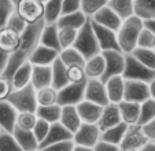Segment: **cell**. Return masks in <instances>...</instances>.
Listing matches in <instances>:
<instances>
[{
  "label": "cell",
  "mask_w": 155,
  "mask_h": 151,
  "mask_svg": "<svg viewBox=\"0 0 155 151\" xmlns=\"http://www.w3.org/2000/svg\"><path fill=\"white\" fill-rule=\"evenodd\" d=\"M132 55L141 62L144 66L155 72V49H146V48H136Z\"/></svg>",
  "instance_id": "f35d334b"
},
{
  "label": "cell",
  "mask_w": 155,
  "mask_h": 151,
  "mask_svg": "<svg viewBox=\"0 0 155 151\" xmlns=\"http://www.w3.org/2000/svg\"><path fill=\"white\" fill-rule=\"evenodd\" d=\"M88 81V80H87ZM87 81L73 84L69 82L66 87L58 91V105L63 106H77L85 99V87Z\"/></svg>",
  "instance_id": "52a82bcc"
},
{
  "label": "cell",
  "mask_w": 155,
  "mask_h": 151,
  "mask_svg": "<svg viewBox=\"0 0 155 151\" xmlns=\"http://www.w3.org/2000/svg\"><path fill=\"white\" fill-rule=\"evenodd\" d=\"M73 151H94L92 147H85V146H80V144H76L74 146V150Z\"/></svg>",
  "instance_id": "6f0895ef"
},
{
  "label": "cell",
  "mask_w": 155,
  "mask_h": 151,
  "mask_svg": "<svg viewBox=\"0 0 155 151\" xmlns=\"http://www.w3.org/2000/svg\"><path fill=\"white\" fill-rule=\"evenodd\" d=\"M135 15L144 22L155 19V0H135Z\"/></svg>",
  "instance_id": "1f68e13d"
},
{
  "label": "cell",
  "mask_w": 155,
  "mask_h": 151,
  "mask_svg": "<svg viewBox=\"0 0 155 151\" xmlns=\"http://www.w3.org/2000/svg\"><path fill=\"white\" fill-rule=\"evenodd\" d=\"M68 79H69V82H73V84H78V82L87 81L88 77H87V74H85L84 66H80V65L69 66L68 67Z\"/></svg>",
  "instance_id": "bcb514c9"
},
{
  "label": "cell",
  "mask_w": 155,
  "mask_h": 151,
  "mask_svg": "<svg viewBox=\"0 0 155 151\" xmlns=\"http://www.w3.org/2000/svg\"><path fill=\"white\" fill-rule=\"evenodd\" d=\"M148 87H150V93H151V98L155 99V77H154V80H152V81L148 84Z\"/></svg>",
  "instance_id": "91938a15"
},
{
  "label": "cell",
  "mask_w": 155,
  "mask_h": 151,
  "mask_svg": "<svg viewBox=\"0 0 155 151\" xmlns=\"http://www.w3.org/2000/svg\"><path fill=\"white\" fill-rule=\"evenodd\" d=\"M73 47L85 59H89V58H92V56L102 52L91 19L88 21L84 26L78 30V35H77L76 43H74Z\"/></svg>",
  "instance_id": "3957f363"
},
{
  "label": "cell",
  "mask_w": 155,
  "mask_h": 151,
  "mask_svg": "<svg viewBox=\"0 0 155 151\" xmlns=\"http://www.w3.org/2000/svg\"><path fill=\"white\" fill-rule=\"evenodd\" d=\"M37 121L38 117L35 111H22V113H18L17 126H19L22 129H28V131H33Z\"/></svg>",
  "instance_id": "b9f144b4"
},
{
  "label": "cell",
  "mask_w": 155,
  "mask_h": 151,
  "mask_svg": "<svg viewBox=\"0 0 155 151\" xmlns=\"http://www.w3.org/2000/svg\"><path fill=\"white\" fill-rule=\"evenodd\" d=\"M85 74L88 79H102L103 74L106 72V59L103 54H97V55L92 56V58L87 59L85 62Z\"/></svg>",
  "instance_id": "484cf974"
},
{
  "label": "cell",
  "mask_w": 155,
  "mask_h": 151,
  "mask_svg": "<svg viewBox=\"0 0 155 151\" xmlns=\"http://www.w3.org/2000/svg\"><path fill=\"white\" fill-rule=\"evenodd\" d=\"M59 58V51L50 47H45L43 44H38L35 52L32 54L29 62L35 66H51L56 59Z\"/></svg>",
  "instance_id": "9a60e30c"
},
{
  "label": "cell",
  "mask_w": 155,
  "mask_h": 151,
  "mask_svg": "<svg viewBox=\"0 0 155 151\" xmlns=\"http://www.w3.org/2000/svg\"><path fill=\"white\" fill-rule=\"evenodd\" d=\"M28 25H29V23H28L24 18L18 14L17 10H15V12L11 15V17H10L8 22H7V28H10V29H12V30H15V32L21 33V35L25 32V29L28 28Z\"/></svg>",
  "instance_id": "7dc6e473"
},
{
  "label": "cell",
  "mask_w": 155,
  "mask_h": 151,
  "mask_svg": "<svg viewBox=\"0 0 155 151\" xmlns=\"http://www.w3.org/2000/svg\"><path fill=\"white\" fill-rule=\"evenodd\" d=\"M0 76H2V73H0Z\"/></svg>",
  "instance_id": "003e7915"
},
{
  "label": "cell",
  "mask_w": 155,
  "mask_h": 151,
  "mask_svg": "<svg viewBox=\"0 0 155 151\" xmlns=\"http://www.w3.org/2000/svg\"><path fill=\"white\" fill-rule=\"evenodd\" d=\"M150 139L144 132L143 125L140 124H130L126 129V133L121 142L120 147L122 151L125 150H141Z\"/></svg>",
  "instance_id": "8992f818"
},
{
  "label": "cell",
  "mask_w": 155,
  "mask_h": 151,
  "mask_svg": "<svg viewBox=\"0 0 155 151\" xmlns=\"http://www.w3.org/2000/svg\"><path fill=\"white\" fill-rule=\"evenodd\" d=\"M91 21L96 22L97 25H102V26H104V28L115 30V32L120 29L121 23H122L121 17L111 8V7L108 6V4L106 7H103L100 11H97L96 14L91 18Z\"/></svg>",
  "instance_id": "5bb4252c"
},
{
  "label": "cell",
  "mask_w": 155,
  "mask_h": 151,
  "mask_svg": "<svg viewBox=\"0 0 155 151\" xmlns=\"http://www.w3.org/2000/svg\"><path fill=\"white\" fill-rule=\"evenodd\" d=\"M106 89H107V95L110 99V103H121L124 100V95H125V79L122 76H115L111 77L110 80L104 82Z\"/></svg>",
  "instance_id": "7402d4cb"
},
{
  "label": "cell",
  "mask_w": 155,
  "mask_h": 151,
  "mask_svg": "<svg viewBox=\"0 0 155 151\" xmlns=\"http://www.w3.org/2000/svg\"><path fill=\"white\" fill-rule=\"evenodd\" d=\"M77 111H78L80 117H81L82 122H87V124H97L102 117L103 113V107L94 102H89V100H82L81 103L77 105Z\"/></svg>",
  "instance_id": "2e32d148"
},
{
  "label": "cell",
  "mask_w": 155,
  "mask_h": 151,
  "mask_svg": "<svg viewBox=\"0 0 155 151\" xmlns=\"http://www.w3.org/2000/svg\"><path fill=\"white\" fill-rule=\"evenodd\" d=\"M108 4V0H81V11L89 19Z\"/></svg>",
  "instance_id": "60d3db41"
},
{
  "label": "cell",
  "mask_w": 155,
  "mask_h": 151,
  "mask_svg": "<svg viewBox=\"0 0 155 151\" xmlns=\"http://www.w3.org/2000/svg\"><path fill=\"white\" fill-rule=\"evenodd\" d=\"M154 118H155V99L150 98L140 105V118H139V124L146 125L147 122H150Z\"/></svg>",
  "instance_id": "ab89813d"
},
{
  "label": "cell",
  "mask_w": 155,
  "mask_h": 151,
  "mask_svg": "<svg viewBox=\"0 0 155 151\" xmlns=\"http://www.w3.org/2000/svg\"><path fill=\"white\" fill-rule=\"evenodd\" d=\"M144 28V21L137 15H132L128 19H124L120 29L117 30V37L120 48L124 54H132L137 48L139 35Z\"/></svg>",
  "instance_id": "7a4b0ae2"
},
{
  "label": "cell",
  "mask_w": 155,
  "mask_h": 151,
  "mask_svg": "<svg viewBox=\"0 0 155 151\" xmlns=\"http://www.w3.org/2000/svg\"><path fill=\"white\" fill-rule=\"evenodd\" d=\"M74 140H64V142H59V143H55V144H51V146H47L44 148H40L41 151H73L74 150Z\"/></svg>",
  "instance_id": "681fc988"
},
{
  "label": "cell",
  "mask_w": 155,
  "mask_h": 151,
  "mask_svg": "<svg viewBox=\"0 0 155 151\" xmlns=\"http://www.w3.org/2000/svg\"><path fill=\"white\" fill-rule=\"evenodd\" d=\"M121 113V118L124 122L128 125L130 124H139V118H140V103L129 102V100H122L118 103Z\"/></svg>",
  "instance_id": "83f0119b"
},
{
  "label": "cell",
  "mask_w": 155,
  "mask_h": 151,
  "mask_svg": "<svg viewBox=\"0 0 155 151\" xmlns=\"http://www.w3.org/2000/svg\"><path fill=\"white\" fill-rule=\"evenodd\" d=\"M58 29H59V44H61V48L64 49L69 48V47H73L74 43H76L78 30L70 29V28H58Z\"/></svg>",
  "instance_id": "7bdbcfd3"
},
{
  "label": "cell",
  "mask_w": 155,
  "mask_h": 151,
  "mask_svg": "<svg viewBox=\"0 0 155 151\" xmlns=\"http://www.w3.org/2000/svg\"><path fill=\"white\" fill-rule=\"evenodd\" d=\"M102 54L106 59V72L100 80L106 82L111 77L122 76L124 69H125V54L122 51H118V49L103 51Z\"/></svg>",
  "instance_id": "ba28073f"
},
{
  "label": "cell",
  "mask_w": 155,
  "mask_h": 151,
  "mask_svg": "<svg viewBox=\"0 0 155 151\" xmlns=\"http://www.w3.org/2000/svg\"><path fill=\"white\" fill-rule=\"evenodd\" d=\"M0 151H24L12 132L2 131L0 132Z\"/></svg>",
  "instance_id": "74e56055"
},
{
  "label": "cell",
  "mask_w": 155,
  "mask_h": 151,
  "mask_svg": "<svg viewBox=\"0 0 155 151\" xmlns=\"http://www.w3.org/2000/svg\"><path fill=\"white\" fill-rule=\"evenodd\" d=\"M144 25H146L148 29H151L152 32H154V35H155V19H152V21H146V22H144Z\"/></svg>",
  "instance_id": "680465c9"
},
{
  "label": "cell",
  "mask_w": 155,
  "mask_h": 151,
  "mask_svg": "<svg viewBox=\"0 0 155 151\" xmlns=\"http://www.w3.org/2000/svg\"><path fill=\"white\" fill-rule=\"evenodd\" d=\"M151 98L150 87L147 82L136 81V80H125V95L124 100L135 103H143L147 99Z\"/></svg>",
  "instance_id": "7c38bea8"
},
{
  "label": "cell",
  "mask_w": 155,
  "mask_h": 151,
  "mask_svg": "<svg viewBox=\"0 0 155 151\" xmlns=\"http://www.w3.org/2000/svg\"><path fill=\"white\" fill-rule=\"evenodd\" d=\"M37 102L38 106H51L58 103V89L54 87L41 88L37 91Z\"/></svg>",
  "instance_id": "8d00e7d4"
},
{
  "label": "cell",
  "mask_w": 155,
  "mask_h": 151,
  "mask_svg": "<svg viewBox=\"0 0 155 151\" xmlns=\"http://www.w3.org/2000/svg\"><path fill=\"white\" fill-rule=\"evenodd\" d=\"M94 151H122L121 147L118 144H113V143L104 142V140L100 139L97 142V144L94 147Z\"/></svg>",
  "instance_id": "f5cc1de1"
},
{
  "label": "cell",
  "mask_w": 155,
  "mask_h": 151,
  "mask_svg": "<svg viewBox=\"0 0 155 151\" xmlns=\"http://www.w3.org/2000/svg\"><path fill=\"white\" fill-rule=\"evenodd\" d=\"M122 118H121V113H120V107L115 103H110L106 107H103V113L100 117L97 126L100 128V131H107V129L113 128L115 125L121 124Z\"/></svg>",
  "instance_id": "e0dca14e"
},
{
  "label": "cell",
  "mask_w": 155,
  "mask_h": 151,
  "mask_svg": "<svg viewBox=\"0 0 155 151\" xmlns=\"http://www.w3.org/2000/svg\"><path fill=\"white\" fill-rule=\"evenodd\" d=\"M32 85L36 89L52 87V66H35L32 73Z\"/></svg>",
  "instance_id": "cb8c5ba5"
},
{
  "label": "cell",
  "mask_w": 155,
  "mask_h": 151,
  "mask_svg": "<svg viewBox=\"0 0 155 151\" xmlns=\"http://www.w3.org/2000/svg\"><path fill=\"white\" fill-rule=\"evenodd\" d=\"M38 118L44 119V121L50 122V124H55L59 122L62 114V106L61 105H51V106H38L36 110Z\"/></svg>",
  "instance_id": "e575fe53"
},
{
  "label": "cell",
  "mask_w": 155,
  "mask_h": 151,
  "mask_svg": "<svg viewBox=\"0 0 155 151\" xmlns=\"http://www.w3.org/2000/svg\"><path fill=\"white\" fill-rule=\"evenodd\" d=\"M128 126L129 125L122 121L121 124L115 125V126H113V128L107 129V131H103L102 132V140L120 146L121 142H122V139H124V136H125V133H126Z\"/></svg>",
  "instance_id": "836d02e7"
},
{
  "label": "cell",
  "mask_w": 155,
  "mask_h": 151,
  "mask_svg": "<svg viewBox=\"0 0 155 151\" xmlns=\"http://www.w3.org/2000/svg\"><path fill=\"white\" fill-rule=\"evenodd\" d=\"M40 2H41V3H47L48 0H40Z\"/></svg>",
  "instance_id": "6125c7cd"
},
{
  "label": "cell",
  "mask_w": 155,
  "mask_h": 151,
  "mask_svg": "<svg viewBox=\"0 0 155 151\" xmlns=\"http://www.w3.org/2000/svg\"><path fill=\"white\" fill-rule=\"evenodd\" d=\"M108 6L120 15L122 21L135 15V0H108Z\"/></svg>",
  "instance_id": "d6a6232c"
},
{
  "label": "cell",
  "mask_w": 155,
  "mask_h": 151,
  "mask_svg": "<svg viewBox=\"0 0 155 151\" xmlns=\"http://www.w3.org/2000/svg\"><path fill=\"white\" fill-rule=\"evenodd\" d=\"M137 48H146V49H155V35L151 29L144 25L143 30L139 35L137 40Z\"/></svg>",
  "instance_id": "f6af8a7d"
},
{
  "label": "cell",
  "mask_w": 155,
  "mask_h": 151,
  "mask_svg": "<svg viewBox=\"0 0 155 151\" xmlns=\"http://www.w3.org/2000/svg\"><path fill=\"white\" fill-rule=\"evenodd\" d=\"M45 26L44 19L38 21L36 23H29L28 28L25 29V32L21 36V44L18 47V49L14 54H11L7 62V66L4 69V72L2 73L4 79L11 80L14 72L24 65L25 62H29L32 54L35 52V49L37 48V45L40 44V39H41V33L43 29Z\"/></svg>",
  "instance_id": "6da1fadb"
},
{
  "label": "cell",
  "mask_w": 155,
  "mask_h": 151,
  "mask_svg": "<svg viewBox=\"0 0 155 151\" xmlns=\"http://www.w3.org/2000/svg\"><path fill=\"white\" fill-rule=\"evenodd\" d=\"M21 2H22V0H12V3H14V4H15V6H17V4H18V3H21Z\"/></svg>",
  "instance_id": "94428289"
},
{
  "label": "cell",
  "mask_w": 155,
  "mask_h": 151,
  "mask_svg": "<svg viewBox=\"0 0 155 151\" xmlns=\"http://www.w3.org/2000/svg\"><path fill=\"white\" fill-rule=\"evenodd\" d=\"M8 58H10L8 54H6L4 51L0 49V73L4 72V69L7 66V62H8Z\"/></svg>",
  "instance_id": "11a10c76"
},
{
  "label": "cell",
  "mask_w": 155,
  "mask_h": 151,
  "mask_svg": "<svg viewBox=\"0 0 155 151\" xmlns=\"http://www.w3.org/2000/svg\"><path fill=\"white\" fill-rule=\"evenodd\" d=\"M15 10L28 23H36L44 18V3L40 0H22Z\"/></svg>",
  "instance_id": "8fae6325"
},
{
  "label": "cell",
  "mask_w": 155,
  "mask_h": 151,
  "mask_svg": "<svg viewBox=\"0 0 155 151\" xmlns=\"http://www.w3.org/2000/svg\"><path fill=\"white\" fill-rule=\"evenodd\" d=\"M32 73H33V65L30 62H25L24 65H21L14 72L11 80H10L12 88L14 89H21V88L32 84Z\"/></svg>",
  "instance_id": "d4e9b609"
},
{
  "label": "cell",
  "mask_w": 155,
  "mask_h": 151,
  "mask_svg": "<svg viewBox=\"0 0 155 151\" xmlns=\"http://www.w3.org/2000/svg\"><path fill=\"white\" fill-rule=\"evenodd\" d=\"M2 131H3V129H2V126H0V132H2Z\"/></svg>",
  "instance_id": "e7e4bbea"
},
{
  "label": "cell",
  "mask_w": 155,
  "mask_h": 151,
  "mask_svg": "<svg viewBox=\"0 0 155 151\" xmlns=\"http://www.w3.org/2000/svg\"><path fill=\"white\" fill-rule=\"evenodd\" d=\"M62 7H63V0H48L47 3H44V22H58V19L62 17Z\"/></svg>",
  "instance_id": "4dcf8cb0"
},
{
  "label": "cell",
  "mask_w": 155,
  "mask_h": 151,
  "mask_svg": "<svg viewBox=\"0 0 155 151\" xmlns=\"http://www.w3.org/2000/svg\"><path fill=\"white\" fill-rule=\"evenodd\" d=\"M91 22H92V26H94L95 35H96V37H97V41H99L102 52L103 51H110V49H118V51H121L120 44H118L117 32H115V30L104 28V26H102V25H97L94 21H91Z\"/></svg>",
  "instance_id": "4fadbf2b"
},
{
  "label": "cell",
  "mask_w": 155,
  "mask_h": 151,
  "mask_svg": "<svg viewBox=\"0 0 155 151\" xmlns=\"http://www.w3.org/2000/svg\"><path fill=\"white\" fill-rule=\"evenodd\" d=\"M125 151H141V150H125Z\"/></svg>",
  "instance_id": "be15d7a7"
},
{
  "label": "cell",
  "mask_w": 155,
  "mask_h": 151,
  "mask_svg": "<svg viewBox=\"0 0 155 151\" xmlns=\"http://www.w3.org/2000/svg\"><path fill=\"white\" fill-rule=\"evenodd\" d=\"M74 135L69 131L68 128H64L61 122H55V124H51L50 132H48L47 137L40 143V148H44L47 146L55 144L59 142H64V140H71Z\"/></svg>",
  "instance_id": "d6986e66"
},
{
  "label": "cell",
  "mask_w": 155,
  "mask_h": 151,
  "mask_svg": "<svg viewBox=\"0 0 155 151\" xmlns=\"http://www.w3.org/2000/svg\"><path fill=\"white\" fill-rule=\"evenodd\" d=\"M85 100L94 102L96 105L106 107L110 105V99L107 95L106 84L99 79H88L85 87Z\"/></svg>",
  "instance_id": "30bf717a"
},
{
  "label": "cell",
  "mask_w": 155,
  "mask_h": 151,
  "mask_svg": "<svg viewBox=\"0 0 155 151\" xmlns=\"http://www.w3.org/2000/svg\"><path fill=\"white\" fill-rule=\"evenodd\" d=\"M7 100L17 109L18 113H22V111H35L36 113L38 107L37 89L32 84L21 89H12Z\"/></svg>",
  "instance_id": "277c9868"
},
{
  "label": "cell",
  "mask_w": 155,
  "mask_h": 151,
  "mask_svg": "<svg viewBox=\"0 0 155 151\" xmlns=\"http://www.w3.org/2000/svg\"><path fill=\"white\" fill-rule=\"evenodd\" d=\"M100 139H102V131L97 126V124H87V122H82L80 129L73 136V140L76 144L92 148L97 144V142Z\"/></svg>",
  "instance_id": "9c48e42d"
},
{
  "label": "cell",
  "mask_w": 155,
  "mask_h": 151,
  "mask_svg": "<svg viewBox=\"0 0 155 151\" xmlns=\"http://www.w3.org/2000/svg\"><path fill=\"white\" fill-rule=\"evenodd\" d=\"M141 151H155V142L150 140V142L141 148Z\"/></svg>",
  "instance_id": "9f6ffc18"
},
{
  "label": "cell",
  "mask_w": 155,
  "mask_h": 151,
  "mask_svg": "<svg viewBox=\"0 0 155 151\" xmlns=\"http://www.w3.org/2000/svg\"><path fill=\"white\" fill-rule=\"evenodd\" d=\"M64 128H68L71 133H76L82 125V119L77 111V106H63L62 107L61 119H59Z\"/></svg>",
  "instance_id": "44dd1931"
},
{
  "label": "cell",
  "mask_w": 155,
  "mask_h": 151,
  "mask_svg": "<svg viewBox=\"0 0 155 151\" xmlns=\"http://www.w3.org/2000/svg\"><path fill=\"white\" fill-rule=\"evenodd\" d=\"M50 128H51V124L47 121H44V119L38 118V121L36 122L35 128H33V133H35V136L37 137L38 143H41L45 137H47L48 132H50Z\"/></svg>",
  "instance_id": "c3c4849f"
},
{
  "label": "cell",
  "mask_w": 155,
  "mask_h": 151,
  "mask_svg": "<svg viewBox=\"0 0 155 151\" xmlns=\"http://www.w3.org/2000/svg\"><path fill=\"white\" fill-rule=\"evenodd\" d=\"M36 151H41V150H36Z\"/></svg>",
  "instance_id": "03108f58"
},
{
  "label": "cell",
  "mask_w": 155,
  "mask_h": 151,
  "mask_svg": "<svg viewBox=\"0 0 155 151\" xmlns=\"http://www.w3.org/2000/svg\"><path fill=\"white\" fill-rule=\"evenodd\" d=\"M51 66H52V87L59 91L69 84L68 66L61 61V58L56 59Z\"/></svg>",
  "instance_id": "f546056e"
},
{
  "label": "cell",
  "mask_w": 155,
  "mask_h": 151,
  "mask_svg": "<svg viewBox=\"0 0 155 151\" xmlns=\"http://www.w3.org/2000/svg\"><path fill=\"white\" fill-rule=\"evenodd\" d=\"M59 58H61V61L68 67L74 66V65L85 66V62H87V59H85L74 47H69V48L62 49L61 52H59Z\"/></svg>",
  "instance_id": "d590c367"
},
{
  "label": "cell",
  "mask_w": 155,
  "mask_h": 151,
  "mask_svg": "<svg viewBox=\"0 0 155 151\" xmlns=\"http://www.w3.org/2000/svg\"><path fill=\"white\" fill-rule=\"evenodd\" d=\"M12 89L14 88L11 85V81L4 79L3 76H0V100H7Z\"/></svg>",
  "instance_id": "f907efd6"
},
{
  "label": "cell",
  "mask_w": 155,
  "mask_h": 151,
  "mask_svg": "<svg viewBox=\"0 0 155 151\" xmlns=\"http://www.w3.org/2000/svg\"><path fill=\"white\" fill-rule=\"evenodd\" d=\"M14 12L15 4L12 0H0V29L7 26V22Z\"/></svg>",
  "instance_id": "ee69618b"
},
{
  "label": "cell",
  "mask_w": 155,
  "mask_h": 151,
  "mask_svg": "<svg viewBox=\"0 0 155 151\" xmlns=\"http://www.w3.org/2000/svg\"><path fill=\"white\" fill-rule=\"evenodd\" d=\"M81 10V0H63V7H62V15L76 12Z\"/></svg>",
  "instance_id": "816d5d0a"
},
{
  "label": "cell",
  "mask_w": 155,
  "mask_h": 151,
  "mask_svg": "<svg viewBox=\"0 0 155 151\" xmlns=\"http://www.w3.org/2000/svg\"><path fill=\"white\" fill-rule=\"evenodd\" d=\"M40 44L45 47L54 48L61 52V44H59V29L56 23H45V26L41 33Z\"/></svg>",
  "instance_id": "f1b7e54d"
},
{
  "label": "cell",
  "mask_w": 155,
  "mask_h": 151,
  "mask_svg": "<svg viewBox=\"0 0 155 151\" xmlns=\"http://www.w3.org/2000/svg\"><path fill=\"white\" fill-rule=\"evenodd\" d=\"M122 77L125 80H136V81L150 84L155 77V72L144 66L132 54H125V69H124Z\"/></svg>",
  "instance_id": "5b68a950"
},
{
  "label": "cell",
  "mask_w": 155,
  "mask_h": 151,
  "mask_svg": "<svg viewBox=\"0 0 155 151\" xmlns=\"http://www.w3.org/2000/svg\"><path fill=\"white\" fill-rule=\"evenodd\" d=\"M21 36H22L21 33L7 26L0 29V49L8 55L14 54L21 44Z\"/></svg>",
  "instance_id": "ffe728a7"
},
{
  "label": "cell",
  "mask_w": 155,
  "mask_h": 151,
  "mask_svg": "<svg viewBox=\"0 0 155 151\" xmlns=\"http://www.w3.org/2000/svg\"><path fill=\"white\" fill-rule=\"evenodd\" d=\"M12 135L17 139V142L19 143V146L22 147L24 151H36L40 150V143H38L37 137L35 136L33 131H28V129H22L19 126L15 125Z\"/></svg>",
  "instance_id": "603a6c76"
},
{
  "label": "cell",
  "mask_w": 155,
  "mask_h": 151,
  "mask_svg": "<svg viewBox=\"0 0 155 151\" xmlns=\"http://www.w3.org/2000/svg\"><path fill=\"white\" fill-rule=\"evenodd\" d=\"M18 111L8 100H0V126L3 131L12 132L17 125Z\"/></svg>",
  "instance_id": "ac0fdd59"
},
{
  "label": "cell",
  "mask_w": 155,
  "mask_h": 151,
  "mask_svg": "<svg viewBox=\"0 0 155 151\" xmlns=\"http://www.w3.org/2000/svg\"><path fill=\"white\" fill-rule=\"evenodd\" d=\"M143 128H144L147 137L150 140H152V142H155V118L151 119L150 122H147L146 125H143Z\"/></svg>",
  "instance_id": "db71d44e"
},
{
  "label": "cell",
  "mask_w": 155,
  "mask_h": 151,
  "mask_svg": "<svg viewBox=\"0 0 155 151\" xmlns=\"http://www.w3.org/2000/svg\"><path fill=\"white\" fill-rule=\"evenodd\" d=\"M88 21H89V18L80 10V11H76V12L62 15L58 19L56 25H58V28H70V29L80 30Z\"/></svg>",
  "instance_id": "4316f807"
}]
</instances>
